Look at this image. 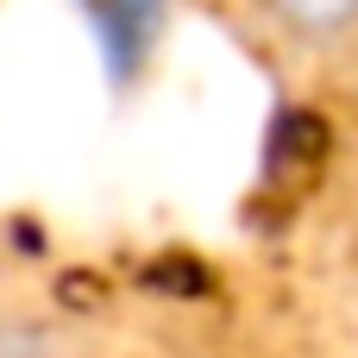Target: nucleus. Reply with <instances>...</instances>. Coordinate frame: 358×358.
I'll use <instances>...</instances> for the list:
<instances>
[{
    "label": "nucleus",
    "mask_w": 358,
    "mask_h": 358,
    "mask_svg": "<svg viewBox=\"0 0 358 358\" xmlns=\"http://www.w3.org/2000/svg\"><path fill=\"white\" fill-rule=\"evenodd\" d=\"M271 38H283L289 50H308V57H327V50H346L358 38V0H245Z\"/></svg>",
    "instance_id": "f257e3e1"
},
{
    "label": "nucleus",
    "mask_w": 358,
    "mask_h": 358,
    "mask_svg": "<svg viewBox=\"0 0 358 358\" xmlns=\"http://www.w3.org/2000/svg\"><path fill=\"white\" fill-rule=\"evenodd\" d=\"M0 358H76V352H69V340L50 321L0 308Z\"/></svg>",
    "instance_id": "f03ea898"
}]
</instances>
